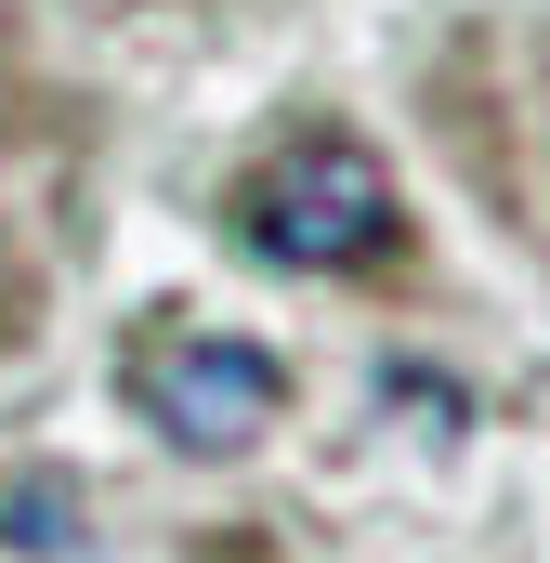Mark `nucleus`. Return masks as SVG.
<instances>
[{
    "mask_svg": "<svg viewBox=\"0 0 550 563\" xmlns=\"http://www.w3.org/2000/svg\"><path fill=\"white\" fill-rule=\"evenodd\" d=\"M223 223H237L263 263H288V276H367V263L407 236L394 170L354 132H288L275 157H250L237 197H223Z\"/></svg>",
    "mask_w": 550,
    "mask_h": 563,
    "instance_id": "1",
    "label": "nucleus"
},
{
    "mask_svg": "<svg viewBox=\"0 0 550 563\" xmlns=\"http://www.w3.org/2000/svg\"><path fill=\"white\" fill-rule=\"evenodd\" d=\"M0 551H26V563H79V551H92L79 485H66V472H0Z\"/></svg>",
    "mask_w": 550,
    "mask_h": 563,
    "instance_id": "3",
    "label": "nucleus"
},
{
    "mask_svg": "<svg viewBox=\"0 0 550 563\" xmlns=\"http://www.w3.org/2000/svg\"><path fill=\"white\" fill-rule=\"evenodd\" d=\"M132 420L170 459H250L288 420V367L250 328H144L132 341Z\"/></svg>",
    "mask_w": 550,
    "mask_h": 563,
    "instance_id": "2",
    "label": "nucleus"
}]
</instances>
